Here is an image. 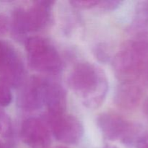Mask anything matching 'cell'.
<instances>
[{"label":"cell","mask_w":148,"mask_h":148,"mask_svg":"<svg viewBox=\"0 0 148 148\" xmlns=\"http://www.w3.org/2000/svg\"><path fill=\"white\" fill-rule=\"evenodd\" d=\"M12 101V95L8 85L0 82V106H8Z\"/></svg>","instance_id":"13"},{"label":"cell","mask_w":148,"mask_h":148,"mask_svg":"<svg viewBox=\"0 0 148 148\" xmlns=\"http://www.w3.org/2000/svg\"><path fill=\"white\" fill-rule=\"evenodd\" d=\"M20 137L23 143L32 148H46L50 144L49 130L37 118H29L23 123Z\"/></svg>","instance_id":"5"},{"label":"cell","mask_w":148,"mask_h":148,"mask_svg":"<svg viewBox=\"0 0 148 148\" xmlns=\"http://www.w3.org/2000/svg\"><path fill=\"white\" fill-rule=\"evenodd\" d=\"M97 124L103 137L111 141L119 139L124 140L132 124L113 113L100 114L97 119Z\"/></svg>","instance_id":"8"},{"label":"cell","mask_w":148,"mask_h":148,"mask_svg":"<svg viewBox=\"0 0 148 148\" xmlns=\"http://www.w3.org/2000/svg\"><path fill=\"white\" fill-rule=\"evenodd\" d=\"M10 121L4 113L0 111V134H8L10 132Z\"/></svg>","instance_id":"14"},{"label":"cell","mask_w":148,"mask_h":148,"mask_svg":"<svg viewBox=\"0 0 148 148\" xmlns=\"http://www.w3.org/2000/svg\"><path fill=\"white\" fill-rule=\"evenodd\" d=\"M143 112H144L145 116L148 120V99H147L145 102L144 106H143Z\"/></svg>","instance_id":"20"},{"label":"cell","mask_w":148,"mask_h":148,"mask_svg":"<svg viewBox=\"0 0 148 148\" xmlns=\"http://www.w3.org/2000/svg\"><path fill=\"white\" fill-rule=\"evenodd\" d=\"M51 128L55 138L68 145L77 143L83 134V127L74 116L69 114L49 115Z\"/></svg>","instance_id":"3"},{"label":"cell","mask_w":148,"mask_h":148,"mask_svg":"<svg viewBox=\"0 0 148 148\" xmlns=\"http://www.w3.org/2000/svg\"><path fill=\"white\" fill-rule=\"evenodd\" d=\"M44 104L49 111V115L64 114L66 108V95L59 84L53 82H45Z\"/></svg>","instance_id":"9"},{"label":"cell","mask_w":148,"mask_h":148,"mask_svg":"<svg viewBox=\"0 0 148 148\" xmlns=\"http://www.w3.org/2000/svg\"><path fill=\"white\" fill-rule=\"evenodd\" d=\"M54 148H66V147H61V146H59V147H54Z\"/></svg>","instance_id":"22"},{"label":"cell","mask_w":148,"mask_h":148,"mask_svg":"<svg viewBox=\"0 0 148 148\" xmlns=\"http://www.w3.org/2000/svg\"><path fill=\"white\" fill-rule=\"evenodd\" d=\"M2 82L7 85H20L24 76V66L20 56L13 48L7 45L5 56L0 67Z\"/></svg>","instance_id":"7"},{"label":"cell","mask_w":148,"mask_h":148,"mask_svg":"<svg viewBox=\"0 0 148 148\" xmlns=\"http://www.w3.org/2000/svg\"><path fill=\"white\" fill-rule=\"evenodd\" d=\"M136 24L139 27L148 26V1L140 2L137 7Z\"/></svg>","instance_id":"12"},{"label":"cell","mask_w":148,"mask_h":148,"mask_svg":"<svg viewBox=\"0 0 148 148\" xmlns=\"http://www.w3.org/2000/svg\"><path fill=\"white\" fill-rule=\"evenodd\" d=\"M121 4L119 1H99L98 6L106 10H112L119 7Z\"/></svg>","instance_id":"17"},{"label":"cell","mask_w":148,"mask_h":148,"mask_svg":"<svg viewBox=\"0 0 148 148\" xmlns=\"http://www.w3.org/2000/svg\"><path fill=\"white\" fill-rule=\"evenodd\" d=\"M7 46V44L0 41V67H1V64H2L3 61H4V56H5Z\"/></svg>","instance_id":"19"},{"label":"cell","mask_w":148,"mask_h":148,"mask_svg":"<svg viewBox=\"0 0 148 148\" xmlns=\"http://www.w3.org/2000/svg\"><path fill=\"white\" fill-rule=\"evenodd\" d=\"M146 59L127 45L116 55L114 59V69L118 76L127 81L136 77L143 70Z\"/></svg>","instance_id":"4"},{"label":"cell","mask_w":148,"mask_h":148,"mask_svg":"<svg viewBox=\"0 0 148 148\" xmlns=\"http://www.w3.org/2000/svg\"><path fill=\"white\" fill-rule=\"evenodd\" d=\"M25 49L30 66L42 72L56 73L62 67V60L57 51L47 40L39 36L27 39Z\"/></svg>","instance_id":"2"},{"label":"cell","mask_w":148,"mask_h":148,"mask_svg":"<svg viewBox=\"0 0 148 148\" xmlns=\"http://www.w3.org/2000/svg\"><path fill=\"white\" fill-rule=\"evenodd\" d=\"M134 145L136 148H148V131L142 132Z\"/></svg>","instance_id":"16"},{"label":"cell","mask_w":148,"mask_h":148,"mask_svg":"<svg viewBox=\"0 0 148 148\" xmlns=\"http://www.w3.org/2000/svg\"><path fill=\"white\" fill-rule=\"evenodd\" d=\"M45 82L40 78L32 77L24 84L18 98L19 106L23 109L35 111L44 104Z\"/></svg>","instance_id":"6"},{"label":"cell","mask_w":148,"mask_h":148,"mask_svg":"<svg viewBox=\"0 0 148 148\" xmlns=\"http://www.w3.org/2000/svg\"><path fill=\"white\" fill-rule=\"evenodd\" d=\"M67 82L69 88L90 108H96L102 104L108 88L103 72L88 62L76 65L69 73Z\"/></svg>","instance_id":"1"},{"label":"cell","mask_w":148,"mask_h":148,"mask_svg":"<svg viewBox=\"0 0 148 148\" xmlns=\"http://www.w3.org/2000/svg\"><path fill=\"white\" fill-rule=\"evenodd\" d=\"M53 1H37L30 9L25 10V19L28 32L43 28L49 21Z\"/></svg>","instance_id":"10"},{"label":"cell","mask_w":148,"mask_h":148,"mask_svg":"<svg viewBox=\"0 0 148 148\" xmlns=\"http://www.w3.org/2000/svg\"><path fill=\"white\" fill-rule=\"evenodd\" d=\"M74 7L79 9H89L91 7L98 6L99 1L94 0H77V1H70Z\"/></svg>","instance_id":"15"},{"label":"cell","mask_w":148,"mask_h":148,"mask_svg":"<svg viewBox=\"0 0 148 148\" xmlns=\"http://www.w3.org/2000/svg\"><path fill=\"white\" fill-rule=\"evenodd\" d=\"M104 148H117L116 147H115V146H112V145H107Z\"/></svg>","instance_id":"21"},{"label":"cell","mask_w":148,"mask_h":148,"mask_svg":"<svg viewBox=\"0 0 148 148\" xmlns=\"http://www.w3.org/2000/svg\"><path fill=\"white\" fill-rule=\"evenodd\" d=\"M142 98V90L140 86L132 81L124 82L117 89L115 102L120 108L126 110L135 108Z\"/></svg>","instance_id":"11"},{"label":"cell","mask_w":148,"mask_h":148,"mask_svg":"<svg viewBox=\"0 0 148 148\" xmlns=\"http://www.w3.org/2000/svg\"><path fill=\"white\" fill-rule=\"evenodd\" d=\"M9 30V21L7 17L0 14V35H4Z\"/></svg>","instance_id":"18"}]
</instances>
